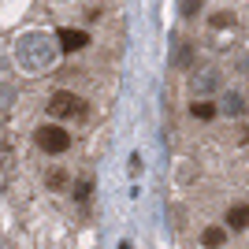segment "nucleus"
I'll list each match as a JSON object with an SVG mask.
<instances>
[{"mask_svg": "<svg viewBox=\"0 0 249 249\" xmlns=\"http://www.w3.org/2000/svg\"><path fill=\"white\" fill-rule=\"evenodd\" d=\"M227 227L231 231H246L249 227V201H238V205L227 208Z\"/></svg>", "mask_w": 249, "mask_h": 249, "instance_id": "obj_5", "label": "nucleus"}, {"mask_svg": "<svg viewBox=\"0 0 249 249\" xmlns=\"http://www.w3.org/2000/svg\"><path fill=\"white\" fill-rule=\"evenodd\" d=\"M190 119H197V123H212V119H216V104H212V101L190 104Z\"/></svg>", "mask_w": 249, "mask_h": 249, "instance_id": "obj_6", "label": "nucleus"}, {"mask_svg": "<svg viewBox=\"0 0 249 249\" xmlns=\"http://www.w3.org/2000/svg\"><path fill=\"white\" fill-rule=\"evenodd\" d=\"M34 145H37V153H45V156H63V153H71L74 134L67 126H60V123H37L34 126Z\"/></svg>", "mask_w": 249, "mask_h": 249, "instance_id": "obj_1", "label": "nucleus"}, {"mask_svg": "<svg viewBox=\"0 0 249 249\" xmlns=\"http://www.w3.org/2000/svg\"><path fill=\"white\" fill-rule=\"evenodd\" d=\"M82 97L74 93V89H52L49 101H45V112L52 119H71V115H82Z\"/></svg>", "mask_w": 249, "mask_h": 249, "instance_id": "obj_2", "label": "nucleus"}, {"mask_svg": "<svg viewBox=\"0 0 249 249\" xmlns=\"http://www.w3.org/2000/svg\"><path fill=\"white\" fill-rule=\"evenodd\" d=\"M60 45H63V52H82V49H89V34L86 30H71V26H60Z\"/></svg>", "mask_w": 249, "mask_h": 249, "instance_id": "obj_3", "label": "nucleus"}, {"mask_svg": "<svg viewBox=\"0 0 249 249\" xmlns=\"http://www.w3.org/2000/svg\"><path fill=\"white\" fill-rule=\"evenodd\" d=\"M227 246V227H219V223H208L201 231V249H223Z\"/></svg>", "mask_w": 249, "mask_h": 249, "instance_id": "obj_4", "label": "nucleus"}]
</instances>
